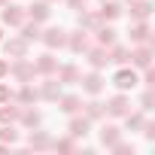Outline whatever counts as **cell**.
Returning a JSON list of instances; mask_svg holds the SVG:
<instances>
[{
  "label": "cell",
  "instance_id": "obj_1",
  "mask_svg": "<svg viewBox=\"0 0 155 155\" xmlns=\"http://www.w3.org/2000/svg\"><path fill=\"white\" fill-rule=\"evenodd\" d=\"M137 82H140V76H137V73H134L131 67H125V64H122V70H119V73L113 76V85H116L119 91H131V88H134Z\"/></svg>",
  "mask_w": 155,
  "mask_h": 155
},
{
  "label": "cell",
  "instance_id": "obj_2",
  "mask_svg": "<svg viewBox=\"0 0 155 155\" xmlns=\"http://www.w3.org/2000/svg\"><path fill=\"white\" fill-rule=\"evenodd\" d=\"M9 73L15 76L18 82H31L34 76H37V70H34V64H31V61H25V58H15V61L9 64Z\"/></svg>",
  "mask_w": 155,
  "mask_h": 155
},
{
  "label": "cell",
  "instance_id": "obj_3",
  "mask_svg": "<svg viewBox=\"0 0 155 155\" xmlns=\"http://www.w3.org/2000/svg\"><path fill=\"white\" fill-rule=\"evenodd\" d=\"M0 18H3V25H9V28H18L28 15H25V6H18V3H3Z\"/></svg>",
  "mask_w": 155,
  "mask_h": 155
},
{
  "label": "cell",
  "instance_id": "obj_4",
  "mask_svg": "<svg viewBox=\"0 0 155 155\" xmlns=\"http://www.w3.org/2000/svg\"><path fill=\"white\" fill-rule=\"evenodd\" d=\"M134 67H140V70H146V67H152V49H149V43H140L134 52H131V58H128Z\"/></svg>",
  "mask_w": 155,
  "mask_h": 155
},
{
  "label": "cell",
  "instance_id": "obj_5",
  "mask_svg": "<svg viewBox=\"0 0 155 155\" xmlns=\"http://www.w3.org/2000/svg\"><path fill=\"white\" fill-rule=\"evenodd\" d=\"M40 40H43L49 49H61V46H67V34H64L61 28H49V31H40Z\"/></svg>",
  "mask_w": 155,
  "mask_h": 155
},
{
  "label": "cell",
  "instance_id": "obj_6",
  "mask_svg": "<svg viewBox=\"0 0 155 155\" xmlns=\"http://www.w3.org/2000/svg\"><path fill=\"white\" fill-rule=\"evenodd\" d=\"M3 52H6V58H28V40L12 37L3 43Z\"/></svg>",
  "mask_w": 155,
  "mask_h": 155
},
{
  "label": "cell",
  "instance_id": "obj_7",
  "mask_svg": "<svg viewBox=\"0 0 155 155\" xmlns=\"http://www.w3.org/2000/svg\"><path fill=\"white\" fill-rule=\"evenodd\" d=\"M49 12H52V9H49L46 0H37V3L25 6V15H28L31 21H37V25H40V21H46V18H49Z\"/></svg>",
  "mask_w": 155,
  "mask_h": 155
},
{
  "label": "cell",
  "instance_id": "obj_8",
  "mask_svg": "<svg viewBox=\"0 0 155 155\" xmlns=\"http://www.w3.org/2000/svg\"><path fill=\"white\" fill-rule=\"evenodd\" d=\"M107 113H110V116H116V119H122L125 113H131V101H128L125 94H116V97L107 104Z\"/></svg>",
  "mask_w": 155,
  "mask_h": 155
},
{
  "label": "cell",
  "instance_id": "obj_9",
  "mask_svg": "<svg viewBox=\"0 0 155 155\" xmlns=\"http://www.w3.org/2000/svg\"><path fill=\"white\" fill-rule=\"evenodd\" d=\"M85 58H88V64H91L94 70H101V67L110 64V55H107L104 46H97V49H85Z\"/></svg>",
  "mask_w": 155,
  "mask_h": 155
},
{
  "label": "cell",
  "instance_id": "obj_10",
  "mask_svg": "<svg viewBox=\"0 0 155 155\" xmlns=\"http://www.w3.org/2000/svg\"><path fill=\"white\" fill-rule=\"evenodd\" d=\"M67 46H70V52H76V55H82L85 49H88V34L79 28V31H76V34H70L67 37Z\"/></svg>",
  "mask_w": 155,
  "mask_h": 155
},
{
  "label": "cell",
  "instance_id": "obj_11",
  "mask_svg": "<svg viewBox=\"0 0 155 155\" xmlns=\"http://www.w3.org/2000/svg\"><path fill=\"white\" fill-rule=\"evenodd\" d=\"M34 70H37V73H43V76H52V73L58 70V61L52 58V52H46V55H40V58H37Z\"/></svg>",
  "mask_w": 155,
  "mask_h": 155
},
{
  "label": "cell",
  "instance_id": "obj_12",
  "mask_svg": "<svg viewBox=\"0 0 155 155\" xmlns=\"http://www.w3.org/2000/svg\"><path fill=\"white\" fill-rule=\"evenodd\" d=\"M152 12V3L149 0H131V18L134 21H146Z\"/></svg>",
  "mask_w": 155,
  "mask_h": 155
},
{
  "label": "cell",
  "instance_id": "obj_13",
  "mask_svg": "<svg viewBox=\"0 0 155 155\" xmlns=\"http://www.w3.org/2000/svg\"><path fill=\"white\" fill-rule=\"evenodd\" d=\"M88 128H91V119H88V116H76V119L70 122V137H73V140H76V137H85Z\"/></svg>",
  "mask_w": 155,
  "mask_h": 155
},
{
  "label": "cell",
  "instance_id": "obj_14",
  "mask_svg": "<svg viewBox=\"0 0 155 155\" xmlns=\"http://www.w3.org/2000/svg\"><path fill=\"white\" fill-rule=\"evenodd\" d=\"M58 107H61L67 116H76V113H79V107H82V101L76 97V94H61V97H58Z\"/></svg>",
  "mask_w": 155,
  "mask_h": 155
},
{
  "label": "cell",
  "instance_id": "obj_15",
  "mask_svg": "<svg viewBox=\"0 0 155 155\" xmlns=\"http://www.w3.org/2000/svg\"><path fill=\"white\" fill-rule=\"evenodd\" d=\"M97 12H101V18H104V21H113V18H119V15H122V3H116V0H104Z\"/></svg>",
  "mask_w": 155,
  "mask_h": 155
},
{
  "label": "cell",
  "instance_id": "obj_16",
  "mask_svg": "<svg viewBox=\"0 0 155 155\" xmlns=\"http://www.w3.org/2000/svg\"><path fill=\"white\" fill-rule=\"evenodd\" d=\"M12 97H15L18 104H25V107H31L34 101H40V91H37L34 85H28V82H25V85L18 88V94H12Z\"/></svg>",
  "mask_w": 155,
  "mask_h": 155
},
{
  "label": "cell",
  "instance_id": "obj_17",
  "mask_svg": "<svg viewBox=\"0 0 155 155\" xmlns=\"http://www.w3.org/2000/svg\"><path fill=\"white\" fill-rule=\"evenodd\" d=\"M119 140H122V131H119L116 125H104V131H101V143H104L107 149H113Z\"/></svg>",
  "mask_w": 155,
  "mask_h": 155
},
{
  "label": "cell",
  "instance_id": "obj_18",
  "mask_svg": "<svg viewBox=\"0 0 155 155\" xmlns=\"http://www.w3.org/2000/svg\"><path fill=\"white\" fill-rule=\"evenodd\" d=\"M18 113H21V107H12V101H6L3 107H0V125H12V122H18Z\"/></svg>",
  "mask_w": 155,
  "mask_h": 155
},
{
  "label": "cell",
  "instance_id": "obj_19",
  "mask_svg": "<svg viewBox=\"0 0 155 155\" xmlns=\"http://www.w3.org/2000/svg\"><path fill=\"white\" fill-rule=\"evenodd\" d=\"M82 82V88L88 91V94H101V88H104V79H101V73L94 70V73H88L85 79H79Z\"/></svg>",
  "mask_w": 155,
  "mask_h": 155
},
{
  "label": "cell",
  "instance_id": "obj_20",
  "mask_svg": "<svg viewBox=\"0 0 155 155\" xmlns=\"http://www.w3.org/2000/svg\"><path fill=\"white\" fill-rule=\"evenodd\" d=\"M101 25H104L101 12H82V15H79V28H82V31H97Z\"/></svg>",
  "mask_w": 155,
  "mask_h": 155
},
{
  "label": "cell",
  "instance_id": "obj_21",
  "mask_svg": "<svg viewBox=\"0 0 155 155\" xmlns=\"http://www.w3.org/2000/svg\"><path fill=\"white\" fill-rule=\"evenodd\" d=\"M40 97H46V101H58V97H61V82H58V79H46Z\"/></svg>",
  "mask_w": 155,
  "mask_h": 155
},
{
  "label": "cell",
  "instance_id": "obj_22",
  "mask_svg": "<svg viewBox=\"0 0 155 155\" xmlns=\"http://www.w3.org/2000/svg\"><path fill=\"white\" fill-rule=\"evenodd\" d=\"M131 40L134 43H149V25L146 21H134L131 25Z\"/></svg>",
  "mask_w": 155,
  "mask_h": 155
},
{
  "label": "cell",
  "instance_id": "obj_23",
  "mask_svg": "<svg viewBox=\"0 0 155 155\" xmlns=\"http://www.w3.org/2000/svg\"><path fill=\"white\" fill-rule=\"evenodd\" d=\"M58 73V82H79L82 76H79V70H76L73 64H67V67H61V70H55Z\"/></svg>",
  "mask_w": 155,
  "mask_h": 155
},
{
  "label": "cell",
  "instance_id": "obj_24",
  "mask_svg": "<svg viewBox=\"0 0 155 155\" xmlns=\"http://www.w3.org/2000/svg\"><path fill=\"white\" fill-rule=\"evenodd\" d=\"M18 28H21V40H28V43L40 40V25L37 21H21Z\"/></svg>",
  "mask_w": 155,
  "mask_h": 155
},
{
  "label": "cell",
  "instance_id": "obj_25",
  "mask_svg": "<svg viewBox=\"0 0 155 155\" xmlns=\"http://www.w3.org/2000/svg\"><path fill=\"white\" fill-rule=\"evenodd\" d=\"M94 34H97V43H101L104 49H110V46L116 43V31H113V28H107V25H101Z\"/></svg>",
  "mask_w": 155,
  "mask_h": 155
},
{
  "label": "cell",
  "instance_id": "obj_26",
  "mask_svg": "<svg viewBox=\"0 0 155 155\" xmlns=\"http://www.w3.org/2000/svg\"><path fill=\"white\" fill-rule=\"evenodd\" d=\"M107 55H110V61H116V64H128V58H131V52H128L125 46H116V43L110 46Z\"/></svg>",
  "mask_w": 155,
  "mask_h": 155
},
{
  "label": "cell",
  "instance_id": "obj_27",
  "mask_svg": "<svg viewBox=\"0 0 155 155\" xmlns=\"http://www.w3.org/2000/svg\"><path fill=\"white\" fill-rule=\"evenodd\" d=\"M18 122H21L25 128H40V113H37V110H21V113H18Z\"/></svg>",
  "mask_w": 155,
  "mask_h": 155
},
{
  "label": "cell",
  "instance_id": "obj_28",
  "mask_svg": "<svg viewBox=\"0 0 155 155\" xmlns=\"http://www.w3.org/2000/svg\"><path fill=\"white\" fill-rule=\"evenodd\" d=\"M28 143H31V149H49V146H52V140H49V134H43V131H34Z\"/></svg>",
  "mask_w": 155,
  "mask_h": 155
},
{
  "label": "cell",
  "instance_id": "obj_29",
  "mask_svg": "<svg viewBox=\"0 0 155 155\" xmlns=\"http://www.w3.org/2000/svg\"><path fill=\"white\" fill-rule=\"evenodd\" d=\"M104 113H107V107H104L101 101H91V104H85V116H88V119H101Z\"/></svg>",
  "mask_w": 155,
  "mask_h": 155
},
{
  "label": "cell",
  "instance_id": "obj_30",
  "mask_svg": "<svg viewBox=\"0 0 155 155\" xmlns=\"http://www.w3.org/2000/svg\"><path fill=\"white\" fill-rule=\"evenodd\" d=\"M18 140V131L12 128V125H3L0 128V143H15Z\"/></svg>",
  "mask_w": 155,
  "mask_h": 155
},
{
  "label": "cell",
  "instance_id": "obj_31",
  "mask_svg": "<svg viewBox=\"0 0 155 155\" xmlns=\"http://www.w3.org/2000/svg\"><path fill=\"white\" fill-rule=\"evenodd\" d=\"M52 146H55L58 152H73V149H76V143H73V137H64V140H55Z\"/></svg>",
  "mask_w": 155,
  "mask_h": 155
},
{
  "label": "cell",
  "instance_id": "obj_32",
  "mask_svg": "<svg viewBox=\"0 0 155 155\" xmlns=\"http://www.w3.org/2000/svg\"><path fill=\"white\" fill-rule=\"evenodd\" d=\"M113 152H119V155H134V146H131V143H122V140H119V143L113 146Z\"/></svg>",
  "mask_w": 155,
  "mask_h": 155
},
{
  "label": "cell",
  "instance_id": "obj_33",
  "mask_svg": "<svg viewBox=\"0 0 155 155\" xmlns=\"http://www.w3.org/2000/svg\"><path fill=\"white\" fill-rule=\"evenodd\" d=\"M152 104H155V94H152V88H149V91L143 94V101H140V107H143V110H152Z\"/></svg>",
  "mask_w": 155,
  "mask_h": 155
},
{
  "label": "cell",
  "instance_id": "obj_34",
  "mask_svg": "<svg viewBox=\"0 0 155 155\" xmlns=\"http://www.w3.org/2000/svg\"><path fill=\"white\" fill-rule=\"evenodd\" d=\"M6 101H12V88L9 85H0V104H6Z\"/></svg>",
  "mask_w": 155,
  "mask_h": 155
},
{
  "label": "cell",
  "instance_id": "obj_35",
  "mask_svg": "<svg viewBox=\"0 0 155 155\" xmlns=\"http://www.w3.org/2000/svg\"><path fill=\"white\" fill-rule=\"evenodd\" d=\"M143 82H146L149 88L155 85V73H152V67H146V73H143Z\"/></svg>",
  "mask_w": 155,
  "mask_h": 155
},
{
  "label": "cell",
  "instance_id": "obj_36",
  "mask_svg": "<svg viewBox=\"0 0 155 155\" xmlns=\"http://www.w3.org/2000/svg\"><path fill=\"white\" fill-rule=\"evenodd\" d=\"M70 9H85V0H67Z\"/></svg>",
  "mask_w": 155,
  "mask_h": 155
},
{
  "label": "cell",
  "instance_id": "obj_37",
  "mask_svg": "<svg viewBox=\"0 0 155 155\" xmlns=\"http://www.w3.org/2000/svg\"><path fill=\"white\" fill-rule=\"evenodd\" d=\"M6 73H9V61H0V79H3Z\"/></svg>",
  "mask_w": 155,
  "mask_h": 155
},
{
  "label": "cell",
  "instance_id": "obj_38",
  "mask_svg": "<svg viewBox=\"0 0 155 155\" xmlns=\"http://www.w3.org/2000/svg\"><path fill=\"white\" fill-rule=\"evenodd\" d=\"M3 3H6V0H0V6H3Z\"/></svg>",
  "mask_w": 155,
  "mask_h": 155
},
{
  "label": "cell",
  "instance_id": "obj_39",
  "mask_svg": "<svg viewBox=\"0 0 155 155\" xmlns=\"http://www.w3.org/2000/svg\"><path fill=\"white\" fill-rule=\"evenodd\" d=\"M0 40H3V31H0Z\"/></svg>",
  "mask_w": 155,
  "mask_h": 155
},
{
  "label": "cell",
  "instance_id": "obj_40",
  "mask_svg": "<svg viewBox=\"0 0 155 155\" xmlns=\"http://www.w3.org/2000/svg\"><path fill=\"white\" fill-rule=\"evenodd\" d=\"M46 3H55V0H46Z\"/></svg>",
  "mask_w": 155,
  "mask_h": 155
}]
</instances>
